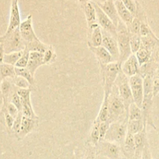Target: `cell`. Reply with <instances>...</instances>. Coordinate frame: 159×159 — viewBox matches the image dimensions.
Wrapping results in <instances>:
<instances>
[{
    "label": "cell",
    "mask_w": 159,
    "mask_h": 159,
    "mask_svg": "<svg viewBox=\"0 0 159 159\" xmlns=\"http://www.w3.org/2000/svg\"><path fill=\"white\" fill-rule=\"evenodd\" d=\"M10 102H12L20 112L22 111V103H21V99H20V96L17 93L16 90L12 92V94L10 96Z\"/></svg>",
    "instance_id": "f35d334b"
},
{
    "label": "cell",
    "mask_w": 159,
    "mask_h": 159,
    "mask_svg": "<svg viewBox=\"0 0 159 159\" xmlns=\"http://www.w3.org/2000/svg\"><path fill=\"white\" fill-rule=\"evenodd\" d=\"M146 124H144V120H128L127 124V133L135 135L136 134L139 133L141 130H144L146 127Z\"/></svg>",
    "instance_id": "83f0119b"
},
{
    "label": "cell",
    "mask_w": 159,
    "mask_h": 159,
    "mask_svg": "<svg viewBox=\"0 0 159 159\" xmlns=\"http://www.w3.org/2000/svg\"><path fill=\"white\" fill-rule=\"evenodd\" d=\"M113 88L116 89L118 96L122 100L125 106L126 110L128 113L129 107L134 102L133 96H132L131 89H130V83H129V78L120 71L118 75L116 82H115Z\"/></svg>",
    "instance_id": "8992f818"
},
{
    "label": "cell",
    "mask_w": 159,
    "mask_h": 159,
    "mask_svg": "<svg viewBox=\"0 0 159 159\" xmlns=\"http://www.w3.org/2000/svg\"><path fill=\"white\" fill-rule=\"evenodd\" d=\"M129 83L134 102L141 108L144 99V78L141 75H136L129 78Z\"/></svg>",
    "instance_id": "8fae6325"
},
{
    "label": "cell",
    "mask_w": 159,
    "mask_h": 159,
    "mask_svg": "<svg viewBox=\"0 0 159 159\" xmlns=\"http://www.w3.org/2000/svg\"><path fill=\"white\" fill-rule=\"evenodd\" d=\"M97 151H96V146L93 145V144H90V146L89 147L88 150L86 152V157L85 159H96L97 158Z\"/></svg>",
    "instance_id": "f6af8a7d"
},
{
    "label": "cell",
    "mask_w": 159,
    "mask_h": 159,
    "mask_svg": "<svg viewBox=\"0 0 159 159\" xmlns=\"http://www.w3.org/2000/svg\"><path fill=\"white\" fill-rule=\"evenodd\" d=\"M5 116V121H6V124L9 129H12V126H13L14 121H15V118L12 117L11 115H9L7 112H4Z\"/></svg>",
    "instance_id": "bcb514c9"
},
{
    "label": "cell",
    "mask_w": 159,
    "mask_h": 159,
    "mask_svg": "<svg viewBox=\"0 0 159 159\" xmlns=\"http://www.w3.org/2000/svg\"><path fill=\"white\" fill-rule=\"evenodd\" d=\"M143 120V113L141 107L133 102L128 109V120Z\"/></svg>",
    "instance_id": "f1b7e54d"
},
{
    "label": "cell",
    "mask_w": 159,
    "mask_h": 159,
    "mask_svg": "<svg viewBox=\"0 0 159 159\" xmlns=\"http://www.w3.org/2000/svg\"><path fill=\"white\" fill-rule=\"evenodd\" d=\"M23 51H16V52L9 53V54H5L4 60H3V63L8 64V65H13L15 66L16 64L20 58V57L23 54Z\"/></svg>",
    "instance_id": "4dcf8cb0"
},
{
    "label": "cell",
    "mask_w": 159,
    "mask_h": 159,
    "mask_svg": "<svg viewBox=\"0 0 159 159\" xmlns=\"http://www.w3.org/2000/svg\"><path fill=\"white\" fill-rule=\"evenodd\" d=\"M30 51L26 49V48L23 51V54L20 57V58L19 59L17 63L16 64V68H26L27 67L30 58Z\"/></svg>",
    "instance_id": "d590c367"
},
{
    "label": "cell",
    "mask_w": 159,
    "mask_h": 159,
    "mask_svg": "<svg viewBox=\"0 0 159 159\" xmlns=\"http://www.w3.org/2000/svg\"><path fill=\"white\" fill-rule=\"evenodd\" d=\"M21 24L20 20V9H19L18 0H12L11 2V9H10V17H9V26H8L7 30L5 34H9L20 27Z\"/></svg>",
    "instance_id": "5bb4252c"
},
{
    "label": "cell",
    "mask_w": 159,
    "mask_h": 159,
    "mask_svg": "<svg viewBox=\"0 0 159 159\" xmlns=\"http://www.w3.org/2000/svg\"><path fill=\"white\" fill-rule=\"evenodd\" d=\"M56 54L54 51V48L51 45L47 49V51L43 53V62L44 65H49L55 61Z\"/></svg>",
    "instance_id": "e575fe53"
},
{
    "label": "cell",
    "mask_w": 159,
    "mask_h": 159,
    "mask_svg": "<svg viewBox=\"0 0 159 159\" xmlns=\"http://www.w3.org/2000/svg\"><path fill=\"white\" fill-rule=\"evenodd\" d=\"M37 122V120L30 119V118L26 117V116H23V119H22L21 127H20V132H19L17 136L20 138H23L29 134L30 132L34 130L35 128L36 123Z\"/></svg>",
    "instance_id": "603a6c76"
},
{
    "label": "cell",
    "mask_w": 159,
    "mask_h": 159,
    "mask_svg": "<svg viewBox=\"0 0 159 159\" xmlns=\"http://www.w3.org/2000/svg\"><path fill=\"white\" fill-rule=\"evenodd\" d=\"M140 159H153L152 156V153L150 152V148H149V144L148 143L145 145L144 148L143 149V152L141 153V158Z\"/></svg>",
    "instance_id": "7dc6e473"
},
{
    "label": "cell",
    "mask_w": 159,
    "mask_h": 159,
    "mask_svg": "<svg viewBox=\"0 0 159 159\" xmlns=\"http://www.w3.org/2000/svg\"><path fill=\"white\" fill-rule=\"evenodd\" d=\"M153 34L152 31L151 30L150 27L148 25V23H144V22L141 21V29H140V35L141 37H148V36H150Z\"/></svg>",
    "instance_id": "ee69618b"
},
{
    "label": "cell",
    "mask_w": 159,
    "mask_h": 159,
    "mask_svg": "<svg viewBox=\"0 0 159 159\" xmlns=\"http://www.w3.org/2000/svg\"><path fill=\"white\" fill-rule=\"evenodd\" d=\"M89 47L97 48L102 46V32L100 26H98L93 30V31L89 34Z\"/></svg>",
    "instance_id": "cb8c5ba5"
},
{
    "label": "cell",
    "mask_w": 159,
    "mask_h": 159,
    "mask_svg": "<svg viewBox=\"0 0 159 159\" xmlns=\"http://www.w3.org/2000/svg\"><path fill=\"white\" fill-rule=\"evenodd\" d=\"M16 92L20 96L22 103V114L23 116L34 120H38V116L34 112L31 103L30 89H17Z\"/></svg>",
    "instance_id": "30bf717a"
},
{
    "label": "cell",
    "mask_w": 159,
    "mask_h": 159,
    "mask_svg": "<svg viewBox=\"0 0 159 159\" xmlns=\"http://www.w3.org/2000/svg\"></svg>",
    "instance_id": "11a10c76"
},
{
    "label": "cell",
    "mask_w": 159,
    "mask_h": 159,
    "mask_svg": "<svg viewBox=\"0 0 159 159\" xmlns=\"http://www.w3.org/2000/svg\"><path fill=\"white\" fill-rule=\"evenodd\" d=\"M97 147V155L108 159H121V146L116 143L107 141H99Z\"/></svg>",
    "instance_id": "9c48e42d"
},
{
    "label": "cell",
    "mask_w": 159,
    "mask_h": 159,
    "mask_svg": "<svg viewBox=\"0 0 159 159\" xmlns=\"http://www.w3.org/2000/svg\"><path fill=\"white\" fill-rule=\"evenodd\" d=\"M110 124L108 121H106V122H101L99 124V140L101 141H103L104 138H105L106 134H107V131H108L109 128H110Z\"/></svg>",
    "instance_id": "ab89813d"
},
{
    "label": "cell",
    "mask_w": 159,
    "mask_h": 159,
    "mask_svg": "<svg viewBox=\"0 0 159 159\" xmlns=\"http://www.w3.org/2000/svg\"><path fill=\"white\" fill-rule=\"evenodd\" d=\"M79 1L80 2L82 3V5L85 4V3H87V2H90L89 0H79Z\"/></svg>",
    "instance_id": "f907efd6"
},
{
    "label": "cell",
    "mask_w": 159,
    "mask_h": 159,
    "mask_svg": "<svg viewBox=\"0 0 159 159\" xmlns=\"http://www.w3.org/2000/svg\"><path fill=\"white\" fill-rule=\"evenodd\" d=\"M3 112H7L9 115L12 116L13 118H16L18 116L20 111L18 110V109L12 103V102H9V103L6 105V107L5 108H3Z\"/></svg>",
    "instance_id": "60d3db41"
},
{
    "label": "cell",
    "mask_w": 159,
    "mask_h": 159,
    "mask_svg": "<svg viewBox=\"0 0 159 159\" xmlns=\"http://www.w3.org/2000/svg\"><path fill=\"white\" fill-rule=\"evenodd\" d=\"M16 75L15 66L6 63L0 65V82L6 79H13Z\"/></svg>",
    "instance_id": "484cf974"
},
{
    "label": "cell",
    "mask_w": 159,
    "mask_h": 159,
    "mask_svg": "<svg viewBox=\"0 0 159 159\" xmlns=\"http://www.w3.org/2000/svg\"><path fill=\"white\" fill-rule=\"evenodd\" d=\"M134 139L135 147H136V154H135L134 159H140L143 149L144 148L146 144L148 143L147 134H146V127L141 132L134 135Z\"/></svg>",
    "instance_id": "7402d4cb"
},
{
    "label": "cell",
    "mask_w": 159,
    "mask_h": 159,
    "mask_svg": "<svg viewBox=\"0 0 159 159\" xmlns=\"http://www.w3.org/2000/svg\"><path fill=\"white\" fill-rule=\"evenodd\" d=\"M153 93L154 96L159 93V68L153 74Z\"/></svg>",
    "instance_id": "7bdbcfd3"
},
{
    "label": "cell",
    "mask_w": 159,
    "mask_h": 159,
    "mask_svg": "<svg viewBox=\"0 0 159 159\" xmlns=\"http://www.w3.org/2000/svg\"><path fill=\"white\" fill-rule=\"evenodd\" d=\"M4 48L6 54L22 51L26 49V44L20 35V29L17 28L9 34H5Z\"/></svg>",
    "instance_id": "ba28073f"
},
{
    "label": "cell",
    "mask_w": 159,
    "mask_h": 159,
    "mask_svg": "<svg viewBox=\"0 0 159 159\" xmlns=\"http://www.w3.org/2000/svg\"><path fill=\"white\" fill-rule=\"evenodd\" d=\"M121 2L135 16L137 12V8H138V2L134 1V0H121Z\"/></svg>",
    "instance_id": "74e56055"
},
{
    "label": "cell",
    "mask_w": 159,
    "mask_h": 159,
    "mask_svg": "<svg viewBox=\"0 0 159 159\" xmlns=\"http://www.w3.org/2000/svg\"><path fill=\"white\" fill-rule=\"evenodd\" d=\"M12 79V84L17 89H30L31 85L26 79L24 78L20 77V76L16 75L13 79Z\"/></svg>",
    "instance_id": "836d02e7"
},
{
    "label": "cell",
    "mask_w": 159,
    "mask_h": 159,
    "mask_svg": "<svg viewBox=\"0 0 159 159\" xmlns=\"http://www.w3.org/2000/svg\"><path fill=\"white\" fill-rule=\"evenodd\" d=\"M44 65L43 62V53L38 52V51H30V53L29 62L26 68H28L33 75H35L37 70L40 66Z\"/></svg>",
    "instance_id": "d6986e66"
},
{
    "label": "cell",
    "mask_w": 159,
    "mask_h": 159,
    "mask_svg": "<svg viewBox=\"0 0 159 159\" xmlns=\"http://www.w3.org/2000/svg\"><path fill=\"white\" fill-rule=\"evenodd\" d=\"M130 43L132 54H136L141 47V37L140 34H131L130 36Z\"/></svg>",
    "instance_id": "d6a6232c"
},
{
    "label": "cell",
    "mask_w": 159,
    "mask_h": 159,
    "mask_svg": "<svg viewBox=\"0 0 159 159\" xmlns=\"http://www.w3.org/2000/svg\"><path fill=\"white\" fill-rule=\"evenodd\" d=\"M20 35L26 44V48L30 51H38L44 53L49 48V45L40 41L34 32L33 27L32 15H29L24 21L21 22L20 27Z\"/></svg>",
    "instance_id": "6da1fadb"
},
{
    "label": "cell",
    "mask_w": 159,
    "mask_h": 159,
    "mask_svg": "<svg viewBox=\"0 0 159 159\" xmlns=\"http://www.w3.org/2000/svg\"><path fill=\"white\" fill-rule=\"evenodd\" d=\"M141 20H140L138 17L134 19L133 22L131 23L130 26L128 27L129 31L131 34H140V29H141Z\"/></svg>",
    "instance_id": "8d00e7d4"
},
{
    "label": "cell",
    "mask_w": 159,
    "mask_h": 159,
    "mask_svg": "<svg viewBox=\"0 0 159 159\" xmlns=\"http://www.w3.org/2000/svg\"><path fill=\"white\" fill-rule=\"evenodd\" d=\"M96 3H97L98 6L102 9V10L108 16V17L113 21L115 26H117L120 18L116 6H115L114 0H107L104 2H98Z\"/></svg>",
    "instance_id": "e0dca14e"
},
{
    "label": "cell",
    "mask_w": 159,
    "mask_h": 159,
    "mask_svg": "<svg viewBox=\"0 0 159 159\" xmlns=\"http://www.w3.org/2000/svg\"><path fill=\"white\" fill-rule=\"evenodd\" d=\"M122 153L127 159H134L136 154V147H135L134 135L130 133L127 134L125 140L121 145Z\"/></svg>",
    "instance_id": "ac0fdd59"
},
{
    "label": "cell",
    "mask_w": 159,
    "mask_h": 159,
    "mask_svg": "<svg viewBox=\"0 0 159 159\" xmlns=\"http://www.w3.org/2000/svg\"><path fill=\"white\" fill-rule=\"evenodd\" d=\"M140 68L141 67L134 54H132L121 65V71L128 78L140 75Z\"/></svg>",
    "instance_id": "9a60e30c"
},
{
    "label": "cell",
    "mask_w": 159,
    "mask_h": 159,
    "mask_svg": "<svg viewBox=\"0 0 159 159\" xmlns=\"http://www.w3.org/2000/svg\"><path fill=\"white\" fill-rule=\"evenodd\" d=\"M121 65L120 61H114L108 65H99L101 68L104 94L110 95L115 82L121 71Z\"/></svg>",
    "instance_id": "3957f363"
},
{
    "label": "cell",
    "mask_w": 159,
    "mask_h": 159,
    "mask_svg": "<svg viewBox=\"0 0 159 159\" xmlns=\"http://www.w3.org/2000/svg\"><path fill=\"white\" fill-rule=\"evenodd\" d=\"M93 3L94 5L95 9H96L99 26H100L102 30L107 31V33H109L116 38V26H115L113 21L109 18L108 16L98 6L97 3H96L95 2H93Z\"/></svg>",
    "instance_id": "7c38bea8"
},
{
    "label": "cell",
    "mask_w": 159,
    "mask_h": 159,
    "mask_svg": "<svg viewBox=\"0 0 159 159\" xmlns=\"http://www.w3.org/2000/svg\"><path fill=\"white\" fill-rule=\"evenodd\" d=\"M152 58L153 59L154 61L159 64V42L155 47L152 53Z\"/></svg>",
    "instance_id": "c3c4849f"
},
{
    "label": "cell",
    "mask_w": 159,
    "mask_h": 159,
    "mask_svg": "<svg viewBox=\"0 0 159 159\" xmlns=\"http://www.w3.org/2000/svg\"><path fill=\"white\" fill-rule=\"evenodd\" d=\"M153 73H148L144 77V99L141 106L143 120L146 125L148 124L152 125V122L150 121V115L152 102H153Z\"/></svg>",
    "instance_id": "7a4b0ae2"
},
{
    "label": "cell",
    "mask_w": 159,
    "mask_h": 159,
    "mask_svg": "<svg viewBox=\"0 0 159 159\" xmlns=\"http://www.w3.org/2000/svg\"><path fill=\"white\" fill-rule=\"evenodd\" d=\"M22 119H23V114H22V112H20L18 116L15 118V121H14L13 126H12V131L16 134V136L18 135L19 132H20V127H21Z\"/></svg>",
    "instance_id": "b9f144b4"
},
{
    "label": "cell",
    "mask_w": 159,
    "mask_h": 159,
    "mask_svg": "<svg viewBox=\"0 0 159 159\" xmlns=\"http://www.w3.org/2000/svg\"><path fill=\"white\" fill-rule=\"evenodd\" d=\"M89 49L93 51L97 60L99 61V65H108L112 62H114V60L110 53L104 47L100 46L97 48L89 47Z\"/></svg>",
    "instance_id": "44dd1931"
},
{
    "label": "cell",
    "mask_w": 159,
    "mask_h": 159,
    "mask_svg": "<svg viewBox=\"0 0 159 159\" xmlns=\"http://www.w3.org/2000/svg\"><path fill=\"white\" fill-rule=\"evenodd\" d=\"M15 71L16 75L17 76L24 78L25 79H26L30 82L31 85H34V83H35L34 76L31 74V72L28 70L27 68H16L15 67Z\"/></svg>",
    "instance_id": "1f68e13d"
},
{
    "label": "cell",
    "mask_w": 159,
    "mask_h": 159,
    "mask_svg": "<svg viewBox=\"0 0 159 159\" xmlns=\"http://www.w3.org/2000/svg\"><path fill=\"white\" fill-rule=\"evenodd\" d=\"M104 1H107V0H100L99 2H104Z\"/></svg>",
    "instance_id": "db71d44e"
},
{
    "label": "cell",
    "mask_w": 159,
    "mask_h": 159,
    "mask_svg": "<svg viewBox=\"0 0 159 159\" xmlns=\"http://www.w3.org/2000/svg\"><path fill=\"white\" fill-rule=\"evenodd\" d=\"M96 159H108V158H105V157H103V156H101V155H98Z\"/></svg>",
    "instance_id": "f5cc1de1"
},
{
    "label": "cell",
    "mask_w": 159,
    "mask_h": 159,
    "mask_svg": "<svg viewBox=\"0 0 159 159\" xmlns=\"http://www.w3.org/2000/svg\"><path fill=\"white\" fill-rule=\"evenodd\" d=\"M99 124L100 122L97 120H95L93 123V128H92L91 134H90V142L93 145L97 146L99 142Z\"/></svg>",
    "instance_id": "f546056e"
},
{
    "label": "cell",
    "mask_w": 159,
    "mask_h": 159,
    "mask_svg": "<svg viewBox=\"0 0 159 159\" xmlns=\"http://www.w3.org/2000/svg\"><path fill=\"white\" fill-rule=\"evenodd\" d=\"M115 6H116V10H117L118 16L120 20H122L127 27L130 26L131 23L134 19V16L130 12L128 9L124 5L121 0H114Z\"/></svg>",
    "instance_id": "ffe728a7"
},
{
    "label": "cell",
    "mask_w": 159,
    "mask_h": 159,
    "mask_svg": "<svg viewBox=\"0 0 159 159\" xmlns=\"http://www.w3.org/2000/svg\"><path fill=\"white\" fill-rule=\"evenodd\" d=\"M6 52H5V48L4 43H0V65L3 63V60H4V56Z\"/></svg>",
    "instance_id": "681fc988"
},
{
    "label": "cell",
    "mask_w": 159,
    "mask_h": 159,
    "mask_svg": "<svg viewBox=\"0 0 159 159\" xmlns=\"http://www.w3.org/2000/svg\"><path fill=\"white\" fill-rule=\"evenodd\" d=\"M109 119L108 122L112 124L119 120L123 116L127 115L125 106L118 96L116 89L113 87L111 93L109 96Z\"/></svg>",
    "instance_id": "52a82bcc"
},
{
    "label": "cell",
    "mask_w": 159,
    "mask_h": 159,
    "mask_svg": "<svg viewBox=\"0 0 159 159\" xmlns=\"http://www.w3.org/2000/svg\"><path fill=\"white\" fill-rule=\"evenodd\" d=\"M109 96L110 95L104 94L103 101H102V106L99 110V114H98L96 120L99 122H106L108 121L109 119Z\"/></svg>",
    "instance_id": "d4e9b609"
},
{
    "label": "cell",
    "mask_w": 159,
    "mask_h": 159,
    "mask_svg": "<svg viewBox=\"0 0 159 159\" xmlns=\"http://www.w3.org/2000/svg\"><path fill=\"white\" fill-rule=\"evenodd\" d=\"M4 40H5V36H2V37H0V43H4Z\"/></svg>",
    "instance_id": "816d5d0a"
},
{
    "label": "cell",
    "mask_w": 159,
    "mask_h": 159,
    "mask_svg": "<svg viewBox=\"0 0 159 159\" xmlns=\"http://www.w3.org/2000/svg\"><path fill=\"white\" fill-rule=\"evenodd\" d=\"M102 46L104 47L113 57L114 61H120V51L118 47L117 40L116 37L107 33V31L102 30Z\"/></svg>",
    "instance_id": "4fadbf2b"
},
{
    "label": "cell",
    "mask_w": 159,
    "mask_h": 159,
    "mask_svg": "<svg viewBox=\"0 0 159 159\" xmlns=\"http://www.w3.org/2000/svg\"><path fill=\"white\" fill-rule=\"evenodd\" d=\"M84 12H85V19H86L87 24H88V35L93 31L94 28L99 26L97 20V16H96V9L94 7L93 2H89L83 5Z\"/></svg>",
    "instance_id": "2e32d148"
},
{
    "label": "cell",
    "mask_w": 159,
    "mask_h": 159,
    "mask_svg": "<svg viewBox=\"0 0 159 159\" xmlns=\"http://www.w3.org/2000/svg\"><path fill=\"white\" fill-rule=\"evenodd\" d=\"M152 51H149V50L141 47V48L137 51L136 54H134L136 55L137 59H138L140 67L146 65L150 61L151 58H152Z\"/></svg>",
    "instance_id": "4316f807"
},
{
    "label": "cell",
    "mask_w": 159,
    "mask_h": 159,
    "mask_svg": "<svg viewBox=\"0 0 159 159\" xmlns=\"http://www.w3.org/2000/svg\"><path fill=\"white\" fill-rule=\"evenodd\" d=\"M127 124H128V116L125 115L119 120L110 124V128L106 134L104 141L116 143L122 145L127 134Z\"/></svg>",
    "instance_id": "5b68a950"
},
{
    "label": "cell",
    "mask_w": 159,
    "mask_h": 159,
    "mask_svg": "<svg viewBox=\"0 0 159 159\" xmlns=\"http://www.w3.org/2000/svg\"><path fill=\"white\" fill-rule=\"evenodd\" d=\"M130 31L127 25L120 20L116 26V40L120 51V62L123 63L132 54L130 43Z\"/></svg>",
    "instance_id": "277c9868"
}]
</instances>
